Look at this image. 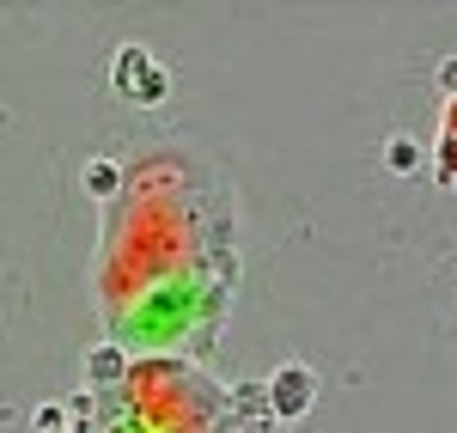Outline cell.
Here are the masks:
<instances>
[{"mask_svg": "<svg viewBox=\"0 0 457 433\" xmlns=\"http://www.w3.org/2000/svg\"><path fill=\"white\" fill-rule=\"evenodd\" d=\"M439 86H445V92H452V98H457V55H452V62H445V68H439Z\"/></svg>", "mask_w": 457, "mask_h": 433, "instance_id": "4", "label": "cell"}, {"mask_svg": "<svg viewBox=\"0 0 457 433\" xmlns=\"http://www.w3.org/2000/svg\"><path fill=\"white\" fill-rule=\"evenodd\" d=\"M439 159H445V165H439V178H445V183H457V135H445Z\"/></svg>", "mask_w": 457, "mask_h": 433, "instance_id": "3", "label": "cell"}, {"mask_svg": "<svg viewBox=\"0 0 457 433\" xmlns=\"http://www.w3.org/2000/svg\"><path fill=\"white\" fill-rule=\"evenodd\" d=\"M445 135H457V98H452V116H445Z\"/></svg>", "mask_w": 457, "mask_h": 433, "instance_id": "5", "label": "cell"}, {"mask_svg": "<svg viewBox=\"0 0 457 433\" xmlns=\"http://www.w3.org/2000/svg\"><path fill=\"white\" fill-rule=\"evenodd\" d=\"M269 391H275V409H281V415H305L312 397H317V379L305 372V366H281Z\"/></svg>", "mask_w": 457, "mask_h": 433, "instance_id": "1", "label": "cell"}, {"mask_svg": "<svg viewBox=\"0 0 457 433\" xmlns=\"http://www.w3.org/2000/svg\"><path fill=\"white\" fill-rule=\"evenodd\" d=\"M390 171H415V141H390Z\"/></svg>", "mask_w": 457, "mask_h": 433, "instance_id": "2", "label": "cell"}]
</instances>
